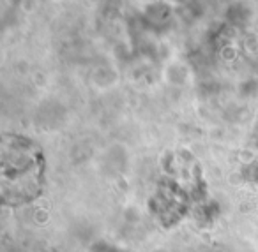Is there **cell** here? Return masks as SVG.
I'll return each mask as SVG.
<instances>
[{
    "instance_id": "obj_1",
    "label": "cell",
    "mask_w": 258,
    "mask_h": 252,
    "mask_svg": "<svg viewBox=\"0 0 258 252\" xmlns=\"http://www.w3.org/2000/svg\"><path fill=\"white\" fill-rule=\"evenodd\" d=\"M44 159L29 139L4 138L2 143V196L6 203L32 201L43 187Z\"/></svg>"
}]
</instances>
